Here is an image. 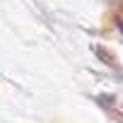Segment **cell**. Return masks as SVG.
Masks as SVG:
<instances>
[{
    "label": "cell",
    "mask_w": 123,
    "mask_h": 123,
    "mask_svg": "<svg viewBox=\"0 0 123 123\" xmlns=\"http://www.w3.org/2000/svg\"><path fill=\"white\" fill-rule=\"evenodd\" d=\"M113 17H116L118 27L123 29V0H118V3H116V7H113Z\"/></svg>",
    "instance_id": "obj_2"
},
{
    "label": "cell",
    "mask_w": 123,
    "mask_h": 123,
    "mask_svg": "<svg viewBox=\"0 0 123 123\" xmlns=\"http://www.w3.org/2000/svg\"><path fill=\"white\" fill-rule=\"evenodd\" d=\"M97 55L104 60V63H106L109 68H113V70H121V63H118V58H116L113 53H106V48H104V46H97Z\"/></svg>",
    "instance_id": "obj_1"
}]
</instances>
